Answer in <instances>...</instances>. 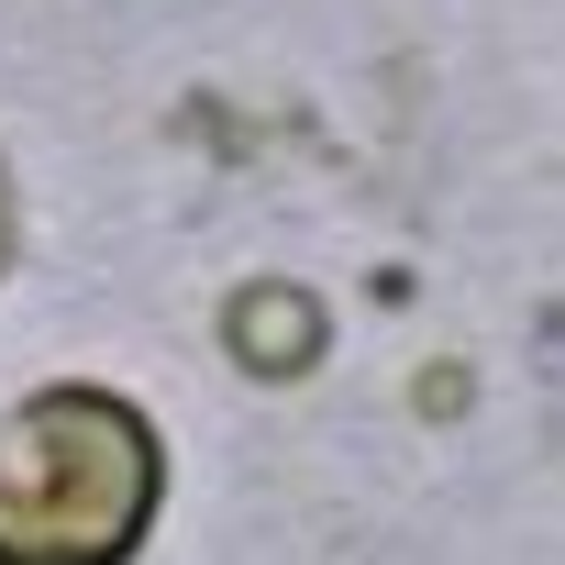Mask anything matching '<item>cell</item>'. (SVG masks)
Segmentation results:
<instances>
[{
  "instance_id": "cell-1",
  "label": "cell",
  "mask_w": 565,
  "mask_h": 565,
  "mask_svg": "<svg viewBox=\"0 0 565 565\" xmlns=\"http://www.w3.org/2000/svg\"><path fill=\"white\" fill-rule=\"evenodd\" d=\"M167 510V433L100 377L0 411V565H134Z\"/></svg>"
},
{
  "instance_id": "cell-2",
  "label": "cell",
  "mask_w": 565,
  "mask_h": 565,
  "mask_svg": "<svg viewBox=\"0 0 565 565\" xmlns=\"http://www.w3.org/2000/svg\"><path fill=\"white\" fill-rule=\"evenodd\" d=\"M0 277H12V167H0Z\"/></svg>"
}]
</instances>
